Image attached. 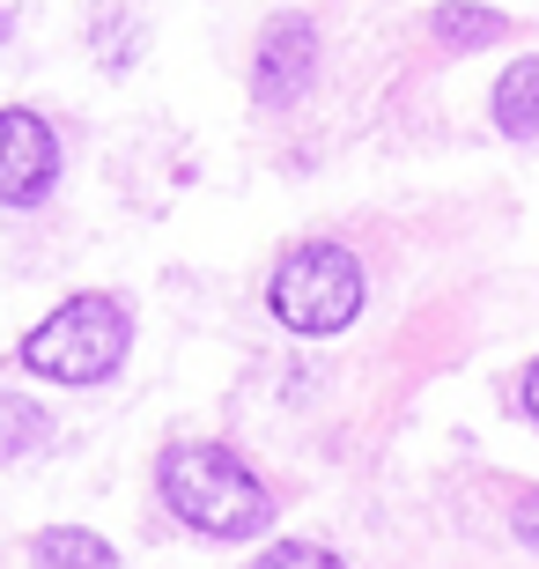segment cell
<instances>
[{
  "label": "cell",
  "mask_w": 539,
  "mask_h": 569,
  "mask_svg": "<svg viewBox=\"0 0 539 569\" xmlns=\"http://www.w3.org/2000/svg\"><path fill=\"white\" fill-rule=\"evenodd\" d=\"M133 318L119 296H67L60 311L22 333V370L52 385H104L126 362Z\"/></svg>",
  "instance_id": "7a4b0ae2"
},
{
  "label": "cell",
  "mask_w": 539,
  "mask_h": 569,
  "mask_svg": "<svg viewBox=\"0 0 539 569\" xmlns=\"http://www.w3.org/2000/svg\"><path fill=\"white\" fill-rule=\"evenodd\" d=\"M0 38H8V16H0Z\"/></svg>",
  "instance_id": "4fadbf2b"
},
{
  "label": "cell",
  "mask_w": 539,
  "mask_h": 569,
  "mask_svg": "<svg viewBox=\"0 0 539 569\" xmlns=\"http://www.w3.org/2000/svg\"><path fill=\"white\" fill-rule=\"evenodd\" d=\"M267 311L303 340H326V333H348L355 318H362V259L348 244H296L267 281Z\"/></svg>",
  "instance_id": "3957f363"
},
{
  "label": "cell",
  "mask_w": 539,
  "mask_h": 569,
  "mask_svg": "<svg viewBox=\"0 0 539 569\" xmlns=\"http://www.w3.org/2000/svg\"><path fill=\"white\" fill-rule=\"evenodd\" d=\"M44 437H52L44 407H38V400H22V392H0V466L22 459V451H38Z\"/></svg>",
  "instance_id": "9c48e42d"
},
{
  "label": "cell",
  "mask_w": 539,
  "mask_h": 569,
  "mask_svg": "<svg viewBox=\"0 0 539 569\" xmlns=\"http://www.w3.org/2000/svg\"><path fill=\"white\" fill-rule=\"evenodd\" d=\"M311 74H318V30L303 16H273L251 44V97L267 111H281L311 89Z\"/></svg>",
  "instance_id": "277c9868"
},
{
  "label": "cell",
  "mask_w": 539,
  "mask_h": 569,
  "mask_svg": "<svg viewBox=\"0 0 539 569\" xmlns=\"http://www.w3.org/2000/svg\"><path fill=\"white\" fill-rule=\"evenodd\" d=\"M525 415H532V422H539V362H532V370H525Z\"/></svg>",
  "instance_id": "7c38bea8"
},
{
  "label": "cell",
  "mask_w": 539,
  "mask_h": 569,
  "mask_svg": "<svg viewBox=\"0 0 539 569\" xmlns=\"http://www.w3.org/2000/svg\"><path fill=\"white\" fill-rule=\"evenodd\" d=\"M52 186H60V133L38 111H0V200L38 208Z\"/></svg>",
  "instance_id": "5b68a950"
},
{
  "label": "cell",
  "mask_w": 539,
  "mask_h": 569,
  "mask_svg": "<svg viewBox=\"0 0 539 569\" xmlns=\"http://www.w3.org/2000/svg\"><path fill=\"white\" fill-rule=\"evenodd\" d=\"M251 569H348L332 548H311V540H281V548H267Z\"/></svg>",
  "instance_id": "30bf717a"
},
{
  "label": "cell",
  "mask_w": 539,
  "mask_h": 569,
  "mask_svg": "<svg viewBox=\"0 0 539 569\" xmlns=\"http://www.w3.org/2000/svg\"><path fill=\"white\" fill-rule=\"evenodd\" d=\"M496 127L510 141H539V60H518L496 82Z\"/></svg>",
  "instance_id": "52a82bcc"
},
{
  "label": "cell",
  "mask_w": 539,
  "mask_h": 569,
  "mask_svg": "<svg viewBox=\"0 0 539 569\" xmlns=\"http://www.w3.org/2000/svg\"><path fill=\"white\" fill-rule=\"evenodd\" d=\"M510 532H518L525 548H532V555H539V496H525V503H518V510H510Z\"/></svg>",
  "instance_id": "8fae6325"
},
{
  "label": "cell",
  "mask_w": 539,
  "mask_h": 569,
  "mask_svg": "<svg viewBox=\"0 0 539 569\" xmlns=\"http://www.w3.org/2000/svg\"><path fill=\"white\" fill-rule=\"evenodd\" d=\"M30 562L38 569H119V555H111V540H97L82 526H52L30 540Z\"/></svg>",
  "instance_id": "8992f818"
},
{
  "label": "cell",
  "mask_w": 539,
  "mask_h": 569,
  "mask_svg": "<svg viewBox=\"0 0 539 569\" xmlns=\"http://www.w3.org/2000/svg\"><path fill=\"white\" fill-rule=\"evenodd\" d=\"M156 488H163V503L186 518L192 532H208V540H251V532L273 526V496L267 481L251 473L229 443H170L163 459H156Z\"/></svg>",
  "instance_id": "6da1fadb"
},
{
  "label": "cell",
  "mask_w": 539,
  "mask_h": 569,
  "mask_svg": "<svg viewBox=\"0 0 539 569\" xmlns=\"http://www.w3.org/2000/svg\"><path fill=\"white\" fill-rule=\"evenodd\" d=\"M429 30L443 44H458V52H473V44H496L502 30H510V16H496V8H466V0H443L429 16Z\"/></svg>",
  "instance_id": "ba28073f"
}]
</instances>
